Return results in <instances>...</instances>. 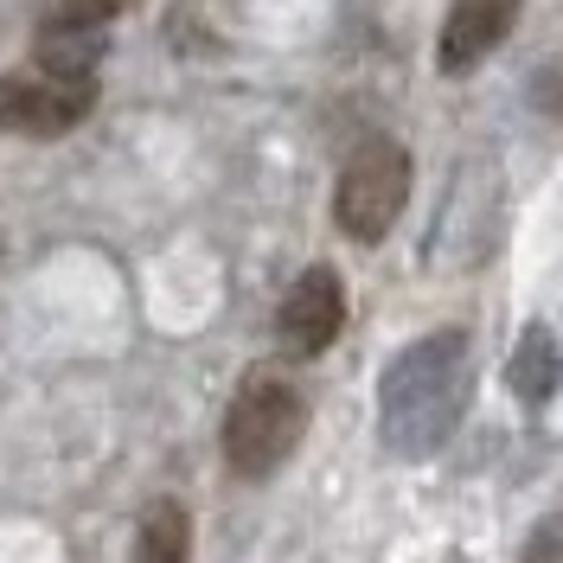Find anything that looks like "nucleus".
<instances>
[{
	"label": "nucleus",
	"mask_w": 563,
	"mask_h": 563,
	"mask_svg": "<svg viewBox=\"0 0 563 563\" xmlns=\"http://www.w3.org/2000/svg\"><path fill=\"white\" fill-rule=\"evenodd\" d=\"M467 397H474V340L461 327L442 333H422L417 346H404L385 365V385H378V429H385V449L404 461L435 455L467 417Z\"/></svg>",
	"instance_id": "1"
},
{
	"label": "nucleus",
	"mask_w": 563,
	"mask_h": 563,
	"mask_svg": "<svg viewBox=\"0 0 563 563\" xmlns=\"http://www.w3.org/2000/svg\"><path fill=\"white\" fill-rule=\"evenodd\" d=\"M301 435H308V397L276 372L244 378V390L224 410V461L244 481H269L301 449Z\"/></svg>",
	"instance_id": "2"
},
{
	"label": "nucleus",
	"mask_w": 563,
	"mask_h": 563,
	"mask_svg": "<svg viewBox=\"0 0 563 563\" xmlns=\"http://www.w3.org/2000/svg\"><path fill=\"white\" fill-rule=\"evenodd\" d=\"M404 206H410V147L390 135L358 141L333 186V224L352 244H385Z\"/></svg>",
	"instance_id": "3"
},
{
	"label": "nucleus",
	"mask_w": 563,
	"mask_h": 563,
	"mask_svg": "<svg viewBox=\"0 0 563 563\" xmlns=\"http://www.w3.org/2000/svg\"><path fill=\"white\" fill-rule=\"evenodd\" d=\"M97 109V70H52L20 65L0 77V129L26 141H58Z\"/></svg>",
	"instance_id": "4"
},
{
	"label": "nucleus",
	"mask_w": 563,
	"mask_h": 563,
	"mask_svg": "<svg viewBox=\"0 0 563 563\" xmlns=\"http://www.w3.org/2000/svg\"><path fill=\"white\" fill-rule=\"evenodd\" d=\"M340 327H346V282L333 276L327 263L301 269L295 288L282 295V308H276V340L295 358H320V352L340 340Z\"/></svg>",
	"instance_id": "5"
},
{
	"label": "nucleus",
	"mask_w": 563,
	"mask_h": 563,
	"mask_svg": "<svg viewBox=\"0 0 563 563\" xmlns=\"http://www.w3.org/2000/svg\"><path fill=\"white\" fill-rule=\"evenodd\" d=\"M519 7L526 0H455L449 20H442V45H435V65L461 77L474 70L487 52H499V38L519 26Z\"/></svg>",
	"instance_id": "6"
},
{
	"label": "nucleus",
	"mask_w": 563,
	"mask_h": 563,
	"mask_svg": "<svg viewBox=\"0 0 563 563\" xmlns=\"http://www.w3.org/2000/svg\"><path fill=\"white\" fill-rule=\"evenodd\" d=\"M506 385H512V397L519 404H551L563 385V352H558V333L551 327H538L531 320L526 333H519V346H512V365H506Z\"/></svg>",
	"instance_id": "7"
},
{
	"label": "nucleus",
	"mask_w": 563,
	"mask_h": 563,
	"mask_svg": "<svg viewBox=\"0 0 563 563\" xmlns=\"http://www.w3.org/2000/svg\"><path fill=\"white\" fill-rule=\"evenodd\" d=\"M192 558V519L179 499H154L135 531V563H186Z\"/></svg>",
	"instance_id": "8"
},
{
	"label": "nucleus",
	"mask_w": 563,
	"mask_h": 563,
	"mask_svg": "<svg viewBox=\"0 0 563 563\" xmlns=\"http://www.w3.org/2000/svg\"><path fill=\"white\" fill-rule=\"evenodd\" d=\"M141 0H38V33H103L109 20L135 13Z\"/></svg>",
	"instance_id": "9"
},
{
	"label": "nucleus",
	"mask_w": 563,
	"mask_h": 563,
	"mask_svg": "<svg viewBox=\"0 0 563 563\" xmlns=\"http://www.w3.org/2000/svg\"><path fill=\"white\" fill-rule=\"evenodd\" d=\"M526 563H563V512H551V519L526 538Z\"/></svg>",
	"instance_id": "10"
}]
</instances>
